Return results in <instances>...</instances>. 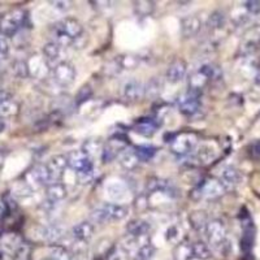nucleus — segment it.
<instances>
[{
  "label": "nucleus",
  "instance_id": "obj_4",
  "mask_svg": "<svg viewBox=\"0 0 260 260\" xmlns=\"http://www.w3.org/2000/svg\"><path fill=\"white\" fill-rule=\"evenodd\" d=\"M127 215V208L116 203H106L96 210L92 211L91 217L96 222H110V221H120L125 219Z\"/></svg>",
  "mask_w": 260,
  "mask_h": 260
},
{
  "label": "nucleus",
  "instance_id": "obj_19",
  "mask_svg": "<svg viewBox=\"0 0 260 260\" xmlns=\"http://www.w3.org/2000/svg\"><path fill=\"white\" fill-rule=\"evenodd\" d=\"M47 198L51 203H59L67 198V187L61 182H53L47 186Z\"/></svg>",
  "mask_w": 260,
  "mask_h": 260
},
{
  "label": "nucleus",
  "instance_id": "obj_36",
  "mask_svg": "<svg viewBox=\"0 0 260 260\" xmlns=\"http://www.w3.org/2000/svg\"><path fill=\"white\" fill-rule=\"evenodd\" d=\"M224 22L225 16L220 12L212 13V16H211L210 20H208V25H210V27H212V29H221Z\"/></svg>",
  "mask_w": 260,
  "mask_h": 260
},
{
  "label": "nucleus",
  "instance_id": "obj_8",
  "mask_svg": "<svg viewBox=\"0 0 260 260\" xmlns=\"http://www.w3.org/2000/svg\"><path fill=\"white\" fill-rule=\"evenodd\" d=\"M178 110L182 115L191 117V116L197 115L201 110V99L199 95L194 94V92L187 91L186 94L181 95L177 101Z\"/></svg>",
  "mask_w": 260,
  "mask_h": 260
},
{
  "label": "nucleus",
  "instance_id": "obj_16",
  "mask_svg": "<svg viewBox=\"0 0 260 260\" xmlns=\"http://www.w3.org/2000/svg\"><path fill=\"white\" fill-rule=\"evenodd\" d=\"M73 237L80 242H87L94 236V226L87 221H82L73 226Z\"/></svg>",
  "mask_w": 260,
  "mask_h": 260
},
{
  "label": "nucleus",
  "instance_id": "obj_38",
  "mask_svg": "<svg viewBox=\"0 0 260 260\" xmlns=\"http://www.w3.org/2000/svg\"><path fill=\"white\" fill-rule=\"evenodd\" d=\"M76 176H77V180L81 185H90L95 178V172L92 169V171L81 172V173H77Z\"/></svg>",
  "mask_w": 260,
  "mask_h": 260
},
{
  "label": "nucleus",
  "instance_id": "obj_12",
  "mask_svg": "<svg viewBox=\"0 0 260 260\" xmlns=\"http://www.w3.org/2000/svg\"><path fill=\"white\" fill-rule=\"evenodd\" d=\"M202 20L198 16H187L181 21V32L185 38H192L201 31Z\"/></svg>",
  "mask_w": 260,
  "mask_h": 260
},
{
  "label": "nucleus",
  "instance_id": "obj_25",
  "mask_svg": "<svg viewBox=\"0 0 260 260\" xmlns=\"http://www.w3.org/2000/svg\"><path fill=\"white\" fill-rule=\"evenodd\" d=\"M199 72L203 74L204 77L207 78L208 81H217L221 78L222 72L220 67L217 65L212 64V62H208V64L202 65L201 68H199Z\"/></svg>",
  "mask_w": 260,
  "mask_h": 260
},
{
  "label": "nucleus",
  "instance_id": "obj_33",
  "mask_svg": "<svg viewBox=\"0 0 260 260\" xmlns=\"http://www.w3.org/2000/svg\"><path fill=\"white\" fill-rule=\"evenodd\" d=\"M161 89H162L161 81L156 80V78H152V80L147 83V86H146V95L155 98L161 92Z\"/></svg>",
  "mask_w": 260,
  "mask_h": 260
},
{
  "label": "nucleus",
  "instance_id": "obj_43",
  "mask_svg": "<svg viewBox=\"0 0 260 260\" xmlns=\"http://www.w3.org/2000/svg\"><path fill=\"white\" fill-rule=\"evenodd\" d=\"M51 4H53V7H56L57 9H60V11H68L69 8H71V2H52Z\"/></svg>",
  "mask_w": 260,
  "mask_h": 260
},
{
  "label": "nucleus",
  "instance_id": "obj_1",
  "mask_svg": "<svg viewBox=\"0 0 260 260\" xmlns=\"http://www.w3.org/2000/svg\"><path fill=\"white\" fill-rule=\"evenodd\" d=\"M53 42L60 47L74 45V42L83 36V26L77 18L64 17L51 29Z\"/></svg>",
  "mask_w": 260,
  "mask_h": 260
},
{
  "label": "nucleus",
  "instance_id": "obj_2",
  "mask_svg": "<svg viewBox=\"0 0 260 260\" xmlns=\"http://www.w3.org/2000/svg\"><path fill=\"white\" fill-rule=\"evenodd\" d=\"M208 243L215 251L225 254L229 250V241L226 237V229L220 220H212L206 228Z\"/></svg>",
  "mask_w": 260,
  "mask_h": 260
},
{
  "label": "nucleus",
  "instance_id": "obj_35",
  "mask_svg": "<svg viewBox=\"0 0 260 260\" xmlns=\"http://www.w3.org/2000/svg\"><path fill=\"white\" fill-rule=\"evenodd\" d=\"M51 260H72V256L64 247L55 246L51 250Z\"/></svg>",
  "mask_w": 260,
  "mask_h": 260
},
{
  "label": "nucleus",
  "instance_id": "obj_42",
  "mask_svg": "<svg viewBox=\"0 0 260 260\" xmlns=\"http://www.w3.org/2000/svg\"><path fill=\"white\" fill-rule=\"evenodd\" d=\"M110 260H127L126 252H125L124 250H121V248H118L117 251H115L111 255Z\"/></svg>",
  "mask_w": 260,
  "mask_h": 260
},
{
  "label": "nucleus",
  "instance_id": "obj_31",
  "mask_svg": "<svg viewBox=\"0 0 260 260\" xmlns=\"http://www.w3.org/2000/svg\"><path fill=\"white\" fill-rule=\"evenodd\" d=\"M192 252H194V256L199 257V259H208L211 256L210 247L204 245L203 242H195L192 245Z\"/></svg>",
  "mask_w": 260,
  "mask_h": 260
},
{
  "label": "nucleus",
  "instance_id": "obj_23",
  "mask_svg": "<svg viewBox=\"0 0 260 260\" xmlns=\"http://www.w3.org/2000/svg\"><path fill=\"white\" fill-rule=\"evenodd\" d=\"M208 82H210V81H208L207 78L204 77L203 74L198 71L197 73H194L191 77L189 78V91L199 95L202 91H203L204 87L207 86Z\"/></svg>",
  "mask_w": 260,
  "mask_h": 260
},
{
  "label": "nucleus",
  "instance_id": "obj_15",
  "mask_svg": "<svg viewBox=\"0 0 260 260\" xmlns=\"http://www.w3.org/2000/svg\"><path fill=\"white\" fill-rule=\"evenodd\" d=\"M187 64L183 60H176L168 67L167 71V80L171 83H177L182 81L186 76Z\"/></svg>",
  "mask_w": 260,
  "mask_h": 260
},
{
  "label": "nucleus",
  "instance_id": "obj_18",
  "mask_svg": "<svg viewBox=\"0 0 260 260\" xmlns=\"http://www.w3.org/2000/svg\"><path fill=\"white\" fill-rule=\"evenodd\" d=\"M42 238L48 243H57L62 237H64V231L59 225H47L42 229Z\"/></svg>",
  "mask_w": 260,
  "mask_h": 260
},
{
  "label": "nucleus",
  "instance_id": "obj_14",
  "mask_svg": "<svg viewBox=\"0 0 260 260\" xmlns=\"http://www.w3.org/2000/svg\"><path fill=\"white\" fill-rule=\"evenodd\" d=\"M18 111V104L13 96L7 91H0V118L16 115Z\"/></svg>",
  "mask_w": 260,
  "mask_h": 260
},
{
  "label": "nucleus",
  "instance_id": "obj_28",
  "mask_svg": "<svg viewBox=\"0 0 260 260\" xmlns=\"http://www.w3.org/2000/svg\"><path fill=\"white\" fill-rule=\"evenodd\" d=\"M134 130L143 137H151L156 132V125L152 121H141L136 125Z\"/></svg>",
  "mask_w": 260,
  "mask_h": 260
},
{
  "label": "nucleus",
  "instance_id": "obj_3",
  "mask_svg": "<svg viewBox=\"0 0 260 260\" xmlns=\"http://www.w3.org/2000/svg\"><path fill=\"white\" fill-rule=\"evenodd\" d=\"M26 20L24 9H13L11 12L0 15V36L13 37L22 27Z\"/></svg>",
  "mask_w": 260,
  "mask_h": 260
},
{
  "label": "nucleus",
  "instance_id": "obj_17",
  "mask_svg": "<svg viewBox=\"0 0 260 260\" xmlns=\"http://www.w3.org/2000/svg\"><path fill=\"white\" fill-rule=\"evenodd\" d=\"M220 180L224 183L225 187L229 189V187H233L236 185H238L241 182V180H242V176H241L238 169L233 168V167H226V168L222 169Z\"/></svg>",
  "mask_w": 260,
  "mask_h": 260
},
{
  "label": "nucleus",
  "instance_id": "obj_27",
  "mask_svg": "<svg viewBox=\"0 0 260 260\" xmlns=\"http://www.w3.org/2000/svg\"><path fill=\"white\" fill-rule=\"evenodd\" d=\"M194 256V252H192V245L183 242L176 247L175 250V259L176 260H189L190 257Z\"/></svg>",
  "mask_w": 260,
  "mask_h": 260
},
{
  "label": "nucleus",
  "instance_id": "obj_39",
  "mask_svg": "<svg viewBox=\"0 0 260 260\" xmlns=\"http://www.w3.org/2000/svg\"><path fill=\"white\" fill-rule=\"evenodd\" d=\"M252 242H254V233H252L251 229H246L245 236H243L242 240V247L245 250H250L252 246Z\"/></svg>",
  "mask_w": 260,
  "mask_h": 260
},
{
  "label": "nucleus",
  "instance_id": "obj_21",
  "mask_svg": "<svg viewBox=\"0 0 260 260\" xmlns=\"http://www.w3.org/2000/svg\"><path fill=\"white\" fill-rule=\"evenodd\" d=\"M189 221L191 224V226L194 228L195 231L206 232V228L208 225V216L204 211H194V212L190 213Z\"/></svg>",
  "mask_w": 260,
  "mask_h": 260
},
{
  "label": "nucleus",
  "instance_id": "obj_32",
  "mask_svg": "<svg viewBox=\"0 0 260 260\" xmlns=\"http://www.w3.org/2000/svg\"><path fill=\"white\" fill-rule=\"evenodd\" d=\"M155 254V247L150 243L142 246L138 248V251L136 252V259L134 260H150L151 257L154 256Z\"/></svg>",
  "mask_w": 260,
  "mask_h": 260
},
{
  "label": "nucleus",
  "instance_id": "obj_45",
  "mask_svg": "<svg viewBox=\"0 0 260 260\" xmlns=\"http://www.w3.org/2000/svg\"><path fill=\"white\" fill-rule=\"evenodd\" d=\"M4 127H6V122H4L3 118H0V133H2V132H3Z\"/></svg>",
  "mask_w": 260,
  "mask_h": 260
},
{
  "label": "nucleus",
  "instance_id": "obj_13",
  "mask_svg": "<svg viewBox=\"0 0 260 260\" xmlns=\"http://www.w3.org/2000/svg\"><path fill=\"white\" fill-rule=\"evenodd\" d=\"M47 167L50 169L51 175H52L53 181L59 182V180L64 175L65 168L68 167V160H67V156H64V155H55V156H52L48 160Z\"/></svg>",
  "mask_w": 260,
  "mask_h": 260
},
{
  "label": "nucleus",
  "instance_id": "obj_29",
  "mask_svg": "<svg viewBox=\"0 0 260 260\" xmlns=\"http://www.w3.org/2000/svg\"><path fill=\"white\" fill-rule=\"evenodd\" d=\"M60 52H61V47L59 45H56L55 42H50V43H47L43 47V53H45V56L50 61H55V60L59 59Z\"/></svg>",
  "mask_w": 260,
  "mask_h": 260
},
{
  "label": "nucleus",
  "instance_id": "obj_44",
  "mask_svg": "<svg viewBox=\"0 0 260 260\" xmlns=\"http://www.w3.org/2000/svg\"><path fill=\"white\" fill-rule=\"evenodd\" d=\"M251 155L254 159H260V141H255L251 146Z\"/></svg>",
  "mask_w": 260,
  "mask_h": 260
},
{
  "label": "nucleus",
  "instance_id": "obj_6",
  "mask_svg": "<svg viewBox=\"0 0 260 260\" xmlns=\"http://www.w3.org/2000/svg\"><path fill=\"white\" fill-rule=\"evenodd\" d=\"M76 76H77L76 68L69 61H60L52 71L53 81L62 87L72 85L76 80Z\"/></svg>",
  "mask_w": 260,
  "mask_h": 260
},
{
  "label": "nucleus",
  "instance_id": "obj_22",
  "mask_svg": "<svg viewBox=\"0 0 260 260\" xmlns=\"http://www.w3.org/2000/svg\"><path fill=\"white\" fill-rule=\"evenodd\" d=\"M139 159L136 154V150H125L120 155V164L125 171H134L138 167Z\"/></svg>",
  "mask_w": 260,
  "mask_h": 260
},
{
  "label": "nucleus",
  "instance_id": "obj_7",
  "mask_svg": "<svg viewBox=\"0 0 260 260\" xmlns=\"http://www.w3.org/2000/svg\"><path fill=\"white\" fill-rule=\"evenodd\" d=\"M67 160H68V166L77 173L81 172H87L94 169V162H92L91 156L83 152L82 150L72 151L67 155Z\"/></svg>",
  "mask_w": 260,
  "mask_h": 260
},
{
  "label": "nucleus",
  "instance_id": "obj_34",
  "mask_svg": "<svg viewBox=\"0 0 260 260\" xmlns=\"http://www.w3.org/2000/svg\"><path fill=\"white\" fill-rule=\"evenodd\" d=\"M101 150H102L101 139H89V141H86L82 148L83 152H86L89 156H91V155L95 154L96 151H101Z\"/></svg>",
  "mask_w": 260,
  "mask_h": 260
},
{
  "label": "nucleus",
  "instance_id": "obj_26",
  "mask_svg": "<svg viewBox=\"0 0 260 260\" xmlns=\"http://www.w3.org/2000/svg\"><path fill=\"white\" fill-rule=\"evenodd\" d=\"M134 150H136V154L138 156L139 161H150L155 156V154H156V148L150 145L138 146Z\"/></svg>",
  "mask_w": 260,
  "mask_h": 260
},
{
  "label": "nucleus",
  "instance_id": "obj_40",
  "mask_svg": "<svg viewBox=\"0 0 260 260\" xmlns=\"http://www.w3.org/2000/svg\"><path fill=\"white\" fill-rule=\"evenodd\" d=\"M8 51H9L8 43H7L6 39L0 37V60L6 59L7 55H8Z\"/></svg>",
  "mask_w": 260,
  "mask_h": 260
},
{
  "label": "nucleus",
  "instance_id": "obj_11",
  "mask_svg": "<svg viewBox=\"0 0 260 260\" xmlns=\"http://www.w3.org/2000/svg\"><path fill=\"white\" fill-rule=\"evenodd\" d=\"M30 177L39 186H48V185L55 182L47 164H38L37 167H34L30 172Z\"/></svg>",
  "mask_w": 260,
  "mask_h": 260
},
{
  "label": "nucleus",
  "instance_id": "obj_9",
  "mask_svg": "<svg viewBox=\"0 0 260 260\" xmlns=\"http://www.w3.org/2000/svg\"><path fill=\"white\" fill-rule=\"evenodd\" d=\"M226 187H225L224 183L221 182V180H210L206 181V182L199 187V195L201 198H219L225 192Z\"/></svg>",
  "mask_w": 260,
  "mask_h": 260
},
{
  "label": "nucleus",
  "instance_id": "obj_30",
  "mask_svg": "<svg viewBox=\"0 0 260 260\" xmlns=\"http://www.w3.org/2000/svg\"><path fill=\"white\" fill-rule=\"evenodd\" d=\"M134 8H136L137 15L150 16L151 13L154 12L155 3H152V2H136Z\"/></svg>",
  "mask_w": 260,
  "mask_h": 260
},
{
  "label": "nucleus",
  "instance_id": "obj_10",
  "mask_svg": "<svg viewBox=\"0 0 260 260\" xmlns=\"http://www.w3.org/2000/svg\"><path fill=\"white\" fill-rule=\"evenodd\" d=\"M146 95V87L142 82L132 80L124 85V98L129 102H138Z\"/></svg>",
  "mask_w": 260,
  "mask_h": 260
},
{
  "label": "nucleus",
  "instance_id": "obj_24",
  "mask_svg": "<svg viewBox=\"0 0 260 260\" xmlns=\"http://www.w3.org/2000/svg\"><path fill=\"white\" fill-rule=\"evenodd\" d=\"M216 157V151L211 146L204 145L199 148L194 155V159L198 161V164H208Z\"/></svg>",
  "mask_w": 260,
  "mask_h": 260
},
{
  "label": "nucleus",
  "instance_id": "obj_5",
  "mask_svg": "<svg viewBox=\"0 0 260 260\" xmlns=\"http://www.w3.org/2000/svg\"><path fill=\"white\" fill-rule=\"evenodd\" d=\"M198 137L194 133H180L171 141V151L177 156H186L197 147Z\"/></svg>",
  "mask_w": 260,
  "mask_h": 260
},
{
  "label": "nucleus",
  "instance_id": "obj_41",
  "mask_svg": "<svg viewBox=\"0 0 260 260\" xmlns=\"http://www.w3.org/2000/svg\"><path fill=\"white\" fill-rule=\"evenodd\" d=\"M245 8L251 13L260 12V2H247L245 3Z\"/></svg>",
  "mask_w": 260,
  "mask_h": 260
},
{
  "label": "nucleus",
  "instance_id": "obj_37",
  "mask_svg": "<svg viewBox=\"0 0 260 260\" xmlns=\"http://www.w3.org/2000/svg\"><path fill=\"white\" fill-rule=\"evenodd\" d=\"M92 95V91L91 89H90V86H83L82 89L78 91L77 96H76V103L78 104V106H81L82 103H85L86 101H89L90 98H91Z\"/></svg>",
  "mask_w": 260,
  "mask_h": 260
},
{
  "label": "nucleus",
  "instance_id": "obj_20",
  "mask_svg": "<svg viewBox=\"0 0 260 260\" xmlns=\"http://www.w3.org/2000/svg\"><path fill=\"white\" fill-rule=\"evenodd\" d=\"M151 229L150 222L145 221V220H132V221L127 224L126 231L130 236L133 237H142L145 234H147Z\"/></svg>",
  "mask_w": 260,
  "mask_h": 260
}]
</instances>
